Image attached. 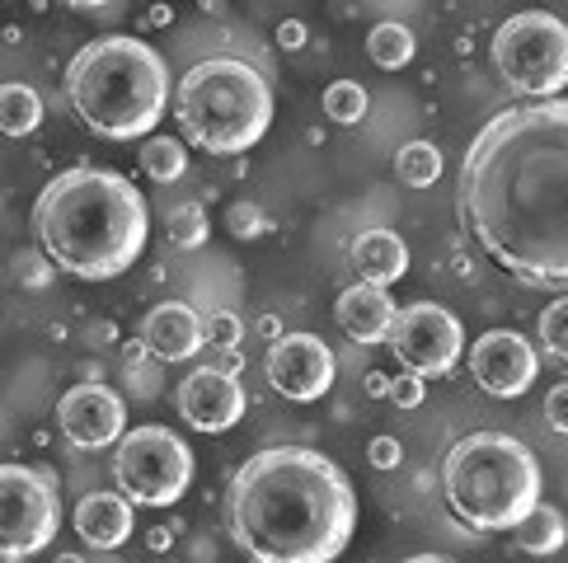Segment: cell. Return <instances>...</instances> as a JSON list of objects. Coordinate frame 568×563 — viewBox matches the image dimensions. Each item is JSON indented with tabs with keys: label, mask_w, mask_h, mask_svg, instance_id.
Returning a JSON list of instances; mask_svg holds the SVG:
<instances>
[{
	"label": "cell",
	"mask_w": 568,
	"mask_h": 563,
	"mask_svg": "<svg viewBox=\"0 0 568 563\" xmlns=\"http://www.w3.org/2000/svg\"><path fill=\"white\" fill-rule=\"evenodd\" d=\"M456 216L489 264L526 287H568V99L503 109L456 174Z\"/></svg>",
	"instance_id": "cell-1"
},
{
	"label": "cell",
	"mask_w": 568,
	"mask_h": 563,
	"mask_svg": "<svg viewBox=\"0 0 568 563\" xmlns=\"http://www.w3.org/2000/svg\"><path fill=\"white\" fill-rule=\"evenodd\" d=\"M226 526L258 563H329L357 531V489L324 451L268 447L235 470Z\"/></svg>",
	"instance_id": "cell-2"
},
{
	"label": "cell",
	"mask_w": 568,
	"mask_h": 563,
	"mask_svg": "<svg viewBox=\"0 0 568 563\" xmlns=\"http://www.w3.org/2000/svg\"><path fill=\"white\" fill-rule=\"evenodd\" d=\"M38 245L62 273L80 282L123 277L151 235V207L141 188H132L113 170H67L38 193L33 203Z\"/></svg>",
	"instance_id": "cell-3"
},
{
	"label": "cell",
	"mask_w": 568,
	"mask_h": 563,
	"mask_svg": "<svg viewBox=\"0 0 568 563\" xmlns=\"http://www.w3.org/2000/svg\"><path fill=\"white\" fill-rule=\"evenodd\" d=\"M67 99L94 136H151L170 109V66L151 43L109 33L85 43L67 66Z\"/></svg>",
	"instance_id": "cell-4"
},
{
	"label": "cell",
	"mask_w": 568,
	"mask_h": 563,
	"mask_svg": "<svg viewBox=\"0 0 568 563\" xmlns=\"http://www.w3.org/2000/svg\"><path fill=\"white\" fill-rule=\"evenodd\" d=\"M442 489L465 526L513 531L540 502V465L517 437L470 432L446 451Z\"/></svg>",
	"instance_id": "cell-5"
},
{
	"label": "cell",
	"mask_w": 568,
	"mask_h": 563,
	"mask_svg": "<svg viewBox=\"0 0 568 563\" xmlns=\"http://www.w3.org/2000/svg\"><path fill=\"white\" fill-rule=\"evenodd\" d=\"M174 117L207 155H245L273 123V90L250 62L212 57L179 75Z\"/></svg>",
	"instance_id": "cell-6"
},
{
	"label": "cell",
	"mask_w": 568,
	"mask_h": 563,
	"mask_svg": "<svg viewBox=\"0 0 568 563\" xmlns=\"http://www.w3.org/2000/svg\"><path fill=\"white\" fill-rule=\"evenodd\" d=\"M494 66L517 94L555 99L568 85V24L550 10H521L494 33Z\"/></svg>",
	"instance_id": "cell-7"
},
{
	"label": "cell",
	"mask_w": 568,
	"mask_h": 563,
	"mask_svg": "<svg viewBox=\"0 0 568 563\" xmlns=\"http://www.w3.org/2000/svg\"><path fill=\"white\" fill-rule=\"evenodd\" d=\"M113 479L136 508H174L193 484V451L160 422L132 428L113 447Z\"/></svg>",
	"instance_id": "cell-8"
},
{
	"label": "cell",
	"mask_w": 568,
	"mask_h": 563,
	"mask_svg": "<svg viewBox=\"0 0 568 563\" xmlns=\"http://www.w3.org/2000/svg\"><path fill=\"white\" fill-rule=\"evenodd\" d=\"M62 502L48 474L29 465H0V559H29L52 545Z\"/></svg>",
	"instance_id": "cell-9"
},
{
	"label": "cell",
	"mask_w": 568,
	"mask_h": 563,
	"mask_svg": "<svg viewBox=\"0 0 568 563\" xmlns=\"http://www.w3.org/2000/svg\"><path fill=\"white\" fill-rule=\"evenodd\" d=\"M385 344L399 357V367H409L418 376H446L456 371V361L465 352V329L452 310L418 300V306L395 310V325L385 334Z\"/></svg>",
	"instance_id": "cell-10"
},
{
	"label": "cell",
	"mask_w": 568,
	"mask_h": 563,
	"mask_svg": "<svg viewBox=\"0 0 568 563\" xmlns=\"http://www.w3.org/2000/svg\"><path fill=\"white\" fill-rule=\"evenodd\" d=\"M263 371H268V386L292 405H315L334 386V352L315 334H277L263 357Z\"/></svg>",
	"instance_id": "cell-11"
},
{
	"label": "cell",
	"mask_w": 568,
	"mask_h": 563,
	"mask_svg": "<svg viewBox=\"0 0 568 563\" xmlns=\"http://www.w3.org/2000/svg\"><path fill=\"white\" fill-rule=\"evenodd\" d=\"M57 432L75 451H104V447H118V437L128 432V409L109 386L80 380V386H71L57 399Z\"/></svg>",
	"instance_id": "cell-12"
},
{
	"label": "cell",
	"mask_w": 568,
	"mask_h": 563,
	"mask_svg": "<svg viewBox=\"0 0 568 563\" xmlns=\"http://www.w3.org/2000/svg\"><path fill=\"white\" fill-rule=\"evenodd\" d=\"M465 367H470L475 386L494 399H517L531 390V380L540 371V357L536 348L526 344L517 329H489L475 338L470 357H465Z\"/></svg>",
	"instance_id": "cell-13"
},
{
	"label": "cell",
	"mask_w": 568,
	"mask_h": 563,
	"mask_svg": "<svg viewBox=\"0 0 568 563\" xmlns=\"http://www.w3.org/2000/svg\"><path fill=\"white\" fill-rule=\"evenodd\" d=\"M174 405H179V418H184L193 432H226L245 418L250 395H245V386H240L235 371L197 367V371H189L184 380H179Z\"/></svg>",
	"instance_id": "cell-14"
},
{
	"label": "cell",
	"mask_w": 568,
	"mask_h": 563,
	"mask_svg": "<svg viewBox=\"0 0 568 563\" xmlns=\"http://www.w3.org/2000/svg\"><path fill=\"white\" fill-rule=\"evenodd\" d=\"M207 334H202V315L189 306V300H165L155 306L146 319H141V348L160 361H189Z\"/></svg>",
	"instance_id": "cell-15"
},
{
	"label": "cell",
	"mask_w": 568,
	"mask_h": 563,
	"mask_svg": "<svg viewBox=\"0 0 568 563\" xmlns=\"http://www.w3.org/2000/svg\"><path fill=\"white\" fill-rule=\"evenodd\" d=\"M75 535L85 540L90 550H118L128 545V535L136 531V512L128 493H85L71 512Z\"/></svg>",
	"instance_id": "cell-16"
},
{
	"label": "cell",
	"mask_w": 568,
	"mask_h": 563,
	"mask_svg": "<svg viewBox=\"0 0 568 563\" xmlns=\"http://www.w3.org/2000/svg\"><path fill=\"white\" fill-rule=\"evenodd\" d=\"M334 315L353 344H385V334L395 325V300L385 287H376V282H353V287L338 296Z\"/></svg>",
	"instance_id": "cell-17"
},
{
	"label": "cell",
	"mask_w": 568,
	"mask_h": 563,
	"mask_svg": "<svg viewBox=\"0 0 568 563\" xmlns=\"http://www.w3.org/2000/svg\"><path fill=\"white\" fill-rule=\"evenodd\" d=\"M353 268L362 282H376V287H390V282H399L404 273H409V245L395 235V231H362L353 239Z\"/></svg>",
	"instance_id": "cell-18"
},
{
	"label": "cell",
	"mask_w": 568,
	"mask_h": 563,
	"mask_svg": "<svg viewBox=\"0 0 568 563\" xmlns=\"http://www.w3.org/2000/svg\"><path fill=\"white\" fill-rule=\"evenodd\" d=\"M513 535H517V550L521 554H555V550H564L568 526H564V512L559 508H545V502H536V508L513 526Z\"/></svg>",
	"instance_id": "cell-19"
},
{
	"label": "cell",
	"mask_w": 568,
	"mask_h": 563,
	"mask_svg": "<svg viewBox=\"0 0 568 563\" xmlns=\"http://www.w3.org/2000/svg\"><path fill=\"white\" fill-rule=\"evenodd\" d=\"M43 127V99L24 80H6L0 85V132L6 136H29Z\"/></svg>",
	"instance_id": "cell-20"
},
{
	"label": "cell",
	"mask_w": 568,
	"mask_h": 563,
	"mask_svg": "<svg viewBox=\"0 0 568 563\" xmlns=\"http://www.w3.org/2000/svg\"><path fill=\"white\" fill-rule=\"evenodd\" d=\"M414 52H418V43H414L409 24H399V19H385V24H376V29L367 33V57H372L381 71L409 66V62H414Z\"/></svg>",
	"instance_id": "cell-21"
},
{
	"label": "cell",
	"mask_w": 568,
	"mask_h": 563,
	"mask_svg": "<svg viewBox=\"0 0 568 563\" xmlns=\"http://www.w3.org/2000/svg\"><path fill=\"white\" fill-rule=\"evenodd\" d=\"M141 170H146L155 184H174V178H184V170H189L184 141H174V136H146V141H141Z\"/></svg>",
	"instance_id": "cell-22"
},
{
	"label": "cell",
	"mask_w": 568,
	"mask_h": 563,
	"mask_svg": "<svg viewBox=\"0 0 568 563\" xmlns=\"http://www.w3.org/2000/svg\"><path fill=\"white\" fill-rule=\"evenodd\" d=\"M395 174H399V184H409V188H433L442 178V151L433 141H409V146H399V155H395Z\"/></svg>",
	"instance_id": "cell-23"
},
{
	"label": "cell",
	"mask_w": 568,
	"mask_h": 563,
	"mask_svg": "<svg viewBox=\"0 0 568 563\" xmlns=\"http://www.w3.org/2000/svg\"><path fill=\"white\" fill-rule=\"evenodd\" d=\"M372 109V94L357 85V80H334L329 90H324V117L338 127H357L362 117Z\"/></svg>",
	"instance_id": "cell-24"
},
{
	"label": "cell",
	"mask_w": 568,
	"mask_h": 563,
	"mask_svg": "<svg viewBox=\"0 0 568 563\" xmlns=\"http://www.w3.org/2000/svg\"><path fill=\"white\" fill-rule=\"evenodd\" d=\"M212 235V221L197 203H179L170 207V245L174 249H202Z\"/></svg>",
	"instance_id": "cell-25"
},
{
	"label": "cell",
	"mask_w": 568,
	"mask_h": 563,
	"mask_svg": "<svg viewBox=\"0 0 568 563\" xmlns=\"http://www.w3.org/2000/svg\"><path fill=\"white\" fill-rule=\"evenodd\" d=\"M540 348L559 361H568V296L550 300V306L540 310Z\"/></svg>",
	"instance_id": "cell-26"
},
{
	"label": "cell",
	"mask_w": 568,
	"mask_h": 563,
	"mask_svg": "<svg viewBox=\"0 0 568 563\" xmlns=\"http://www.w3.org/2000/svg\"><path fill=\"white\" fill-rule=\"evenodd\" d=\"M202 334H207V344L221 348V352H235L240 338H245V319H240L235 310H212L207 319H202Z\"/></svg>",
	"instance_id": "cell-27"
},
{
	"label": "cell",
	"mask_w": 568,
	"mask_h": 563,
	"mask_svg": "<svg viewBox=\"0 0 568 563\" xmlns=\"http://www.w3.org/2000/svg\"><path fill=\"white\" fill-rule=\"evenodd\" d=\"M385 399H390L395 409H418L423 399H428V376H418V371L404 367L399 376H390V395H385Z\"/></svg>",
	"instance_id": "cell-28"
},
{
	"label": "cell",
	"mask_w": 568,
	"mask_h": 563,
	"mask_svg": "<svg viewBox=\"0 0 568 563\" xmlns=\"http://www.w3.org/2000/svg\"><path fill=\"white\" fill-rule=\"evenodd\" d=\"M226 226H231L235 239H254V235H263V212L254 203H235L226 212Z\"/></svg>",
	"instance_id": "cell-29"
},
{
	"label": "cell",
	"mask_w": 568,
	"mask_h": 563,
	"mask_svg": "<svg viewBox=\"0 0 568 563\" xmlns=\"http://www.w3.org/2000/svg\"><path fill=\"white\" fill-rule=\"evenodd\" d=\"M367 460L376 470H399V460H404V447H399V437H372V447H367Z\"/></svg>",
	"instance_id": "cell-30"
},
{
	"label": "cell",
	"mask_w": 568,
	"mask_h": 563,
	"mask_svg": "<svg viewBox=\"0 0 568 563\" xmlns=\"http://www.w3.org/2000/svg\"><path fill=\"white\" fill-rule=\"evenodd\" d=\"M545 422H550L555 432L568 437V380H564V386H555L550 395H545Z\"/></svg>",
	"instance_id": "cell-31"
},
{
	"label": "cell",
	"mask_w": 568,
	"mask_h": 563,
	"mask_svg": "<svg viewBox=\"0 0 568 563\" xmlns=\"http://www.w3.org/2000/svg\"><path fill=\"white\" fill-rule=\"evenodd\" d=\"M277 43L287 48V52L306 48V24H301V19H282V24H277Z\"/></svg>",
	"instance_id": "cell-32"
},
{
	"label": "cell",
	"mask_w": 568,
	"mask_h": 563,
	"mask_svg": "<svg viewBox=\"0 0 568 563\" xmlns=\"http://www.w3.org/2000/svg\"><path fill=\"white\" fill-rule=\"evenodd\" d=\"M170 545H174V526H151V531H146V550L165 554Z\"/></svg>",
	"instance_id": "cell-33"
},
{
	"label": "cell",
	"mask_w": 568,
	"mask_h": 563,
	"mask_svg": "<svg viewBox=\"0 0 568 563\" xmlns=\"http://www.w3.org/2000/svg\"><path fill=\"white\" fill-rule=\"evenodd\" d=\"M367 395H376V399L390 395V376H385V371H367Z\"/></svg>",
	"instance_id": "cell-34"
},
{
	"label": "cell",
	"mask_w": 568,
	"mask_h": 563,
	"mask_svg": "<svg viewBox=\"0 0 568 563\" xmlns=\"http://www.w3.org/2000/svg\"><path fill=\"white\" fill-rule=\"evenodd\" d=\"M62 6H71V10H104L109 0H62Z\"/></svg>",
	"instance_id": "cell-35"
},
{
	"label": "cell",
	"mask_w": 568,
	"mask_h": 563,
	"mask_svg": "<svg viewBox=\"0 0 568 563\" xmlns=\"http://www.w3.org/2000/svg\"><path fill=\"white\" fill-rule=\"evenodd\" d=\"M258 329H263V334H268V338H277V334H282V329H277V319H273V315H268V319H258Z\"/></svg>",
	"instance_id": "cell-36"
}]
</instances>
